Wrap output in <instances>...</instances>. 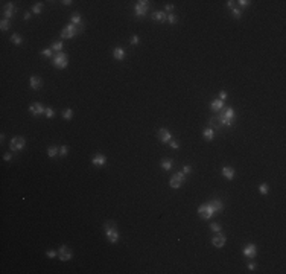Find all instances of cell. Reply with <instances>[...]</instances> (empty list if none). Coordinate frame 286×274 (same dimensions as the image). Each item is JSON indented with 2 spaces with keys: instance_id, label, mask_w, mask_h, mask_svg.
<instances>
[{
  "instance_id": "cell-40",
  "label": "cell",
  "mask_w": 286,
  "mask_h": 274,
  "mask_svg": "<svg viewBox=\"0 0 286 274\" xmlns=\"http://www.w3.org/2000/svg\"><path fill=\"white\" fill-rule=\"evenodd\" d=\"M169 145H171V148H172V149H178V148H180V143H178L177 140H171V142H169Z\"/></svg>"
},
{
  "instance_id": "cell-3",
  "label": "cell",
  "mask_w": 286,
  "mask_h": 274,
  "mask_svg": "<svg viewBox=\"0 0 286 274\" xmlns=\"http://www.w3.org/2000/svg\"><path fill=\"white\" fill-rule=\"evenodd\" d=\"M215 213H216V210H215L212 201H210V203H206V204H201V206L198 207V215H199L201 218H204V219H212V216H213Z\"/></svg>"
},
{
  "instance_id": "cell-25",
  "label": "cell",
  "mask_w": 286,
  "mask_h": 274,
  "mask_svg": "<svg viewBox=\"0 0 286 274\" xmlns=\"http://www.w3.org/2000/svg\"><path fill=\"white\" fill-rule=\"evenodd\" d=\"M11 41H12L14 44L20 46V44L23 43V38H22V35H20V34H17V32H15V34H12V35H11Z\"/></svg>"
},
{
  "instance_id": "cell-18",
  "label": "cell",
  "mask_w": 286,
  "mask_h": 274,
  "mask_svg": "<svg viewBox=\"0 0 286 274\" xmlns=\"http://www.w3.org/2000/svg\"><path fill=\"white\" fill-rule=\"evenodd\" d=\"M152 19L157 20V22H160V23H165V22L168 20V15H166V12H163V11H155V12L152 14Z\"/></svg>"
},
{
  "instance_id": "cell-2",
  "label": "cell",
  "mask_w": 286,
  "mask_h": 274,
  "mask_svg": "<svg viewBox=\"0 0 286 274\" xmlns=\"http://www.w3.org/2000/svg\"><path fill=\"white\" fill-rule=\"evenodd\" d=\"M219 120L222 122L224 126H231L233 125V119H234V110L231 107H227V108H222L221 110V114L218 116Z\"/></svg>"
},
{
  "instance_id": "cell-16",
  "label": "cell",
  "mask_w": 286,
  "mask_h": 274,
  "mask_svg": "<svg viewBox=\"0 0 286 274\" xmlns=\"http://www.w3.org/2000/svg\"><path fill=\"white\" fill-rule=\"evenodd\" d=\"M29 84H31V88H34V90H38V88H41V85H43V81H41V78H38V76H31V79H29Z\"/></svg>"
},
{
  "instance_id": "cell-30",
  "label": "cell",
  "mask_w": 286,
  "mask_h": 274,
  "mask_svg": "<svg viewBox=\"0 0 286 274\" xmlns=\"http://www.w3.org/2000/svg\"><path fill=\"white\" fill-rule=\"evenodd\" d=\"M63 117L67 119V120H70V119L73 117V110H72V108H66V110L63 111Z\"/></svg>"
},
{
  "instance_id": "cell-26",
  "label": "cell",
  "mask_w": 286,
  "mask_h": 274,
  "mask_svg": "<svg viewBox=\"0 0 286 274\" xmlns=\"http://www.w3.org/2000/svg\"><path fill=\"white\" fill-rule=\"evenodd\" d=\"M58 154H60V148H58V146H50V148L47 149V156H49L50 159L56 157Z\"/></svg>"
},
{
  "instance_id": "cell-33",
  "label": "cell",
  "mask_w": 286,
  "mask_h": 274,
  "mask_svg": "<svg viewBox=\"0 0 286 274\" xmlns=\"http://www.w3.org/2000/svg\"><path fill=\"white\" fill-rule=\"evenodd\" d=\"M210 228H212L215 233H219V231H221V225L216 224V222H210Z\"/></svg>"
},
{
  "instance_id": "cell-36",
  "label": "cell",
  "mask_w": 286,
  "mask_h": 274,
  "mask_svg": "<svg viewBox=\"0 0 286 274\" xmlns=\"http://www.w3.org/2000/svg\"><path fill=\"white\" fill-rule=\"evenodd\" d=\"M41 55H44V57H52V55H53V50H52V49H43V50H41Z\"/></svg>"
},
{
  "instance_id": "cell-13",
  "label": "cell",
  "mask_w": 286,
  "mask_h": 274,
  "mask_svg": "<svg viewBox=\"0 0 286 274\" xmlns=\"http://www.w3.org/2000/svg\"><path fill=\"white\" fill-rule=\"evenodd\" d=\"M158 139H160V142H163V143H169V142L172 140V134H171V131H168L166 128H162V129L158 131Z\"/></svg>"
},
{
  "instance_id": "cell-15",
  "label": "cell",
  "mask_w": 286,
  "mask_h": 274,
  "mask_svg": "<svg viewBox=\"0 0 286 274\" xmlns=\"http://www.w3.org/2000/svg\"><path fill=\"white\" fill-rule=\"evenodd\" d=\"M91 163H93L94 166H104V165L107 163V157H105L104 154H96V156L93 157Z\"/></svg>"
},
{
  "instance_id": "cell-14",
  "label": "cell",
  "mask_w": 286,
  "mask_h": 274,
  "mask_svg": "<svg viewBox=\"0 0 286 274\" xmlns=\"http://www.w3.org/2000/svg\"><path fill=\"white\" fill-rule=\"evenodd\" d=\"M242 253H243V256H245V257H248V259H253V257H254V256L257 254L256 245H254V244H248V245H247V247L243 248V251H242Z\"/></svg>"
},
{
  "instance_id": "cell-35",
  "label": "cell",
  "mask_w": 286,
  "mask_h": 274,
  "mask_svg": "<svg viewBox=\"0 0 286 274\" xmlns=\"http://www.w3.org/2000/svg\"><path fill=\"white\" fill-rule=\"evenodd\" d=\"M46 256L50 257V259H53V257L58 256V251H55V250H49V251H46Z\"/></svg>"
},
{
  "instance_id": "cell-47",
  "label": "cell",
  "mask_w": 286,
  "mask_h": 274,
  "mask_svg": "<svg viewBox=\"0 0 286 274\" xmlns=\"http://www.w3.org/2000/svg\"><path fill=\"white\" fill-rule=\"evenodd\" d=\"M31 17H32V15H31V12H25V15H23V19H25V20H29Z\"/></svg>"
},
{
  "instance_id": "cell-45",
  "label": "cell",
  "mask_w": 286,
  "mask_h": 274,
  "mask_svg": "<svg viewBox=\"0 0 286 274\" xmlns=\"http://www.w3.org/2000/svg\"><path fill=\"white\" fill-rule=\"evenodd\" d=\"M172 11H174V5H171V3L166 5V12H172Z\"/></svg>"
},
{
  "instance_id": "cell-49",
  "label": "cell",
  "mask_w": 286,
  "mask_h": 274,
  "mask_svg": "<svg viewBox=\"0 0 286 274\" xmlns=\"http://www.w3.org/2000/svg\"><path fill=\"white\" fill-rule=\"evenodd\" d=\"M248 268H250V269H256V265L251 262V263H248Z\"/></svg>"
},
{
  "instance_id": "cell-48",
  "label": "cell",
  "mask_w": 286,
  "mask_h": 274,
  "mask_svg": "<svg viewBox=\"0 0 286 274\" xmlns=\"http://www.w3.org/2000/svg\"><path fill=\"white\" fill-rule=\"evenodd\" d=\"M63 5H66V6L72 5V0H64V2H63Z\"/></svg>"
},
{
  "instance_id": "cell-19",
  "label": "cell",
  "mask_w": 286,
  "mask_h": 274,
  "mask_svg": "<svg viewBox=\"0 0 286 274\" xmlns=\"http://www.w3.org/2000/svg\"><path fill=\"white\" fill-rule=\"evenodd\" d=\"M210 108L213 110V111H221L222 108H224V101H221V99H215V101H212V104H210Z\"/></svg>"
},
{
  "instance_id": "cell-5",
  "label": "cell",
  "mask_w": 286,
  "mask_h": 274,
  "mask_svg": "<svg viewBox=\"0 0 286 274\" xmlns=\"http://www.w3.org/2000/svg\"><path fill=\"white\" fill-rule=\"evenodd\" d=\"M52 64H53L56 69H66L67 64H69V57H67V53L60 52V53L53 55V63H52Z\"/></svg>"
},
{
  "instance_id": "cell-12",
  "label": "cell",
  "mask_w": 286,
  "mask_h": 274,
  "mask_svg": "<svg viewBox=\"0 0 286 274\" xmlns=\"http://www.w3.org/2000/svg\"><path fill=\"white\" fill-rule=\"evenodd\" d=\"M29 111H31L34 116H41V114L46 113V108L43 107V104L37 102V104H32V105L29 107Z\"/></svg>"
},
{
  "instance_id": "cell-29",
  "label": "cell",
  "mask_w": 286,
  "mask_h": 274,
  "mask_svg": "<svg viewBox=\"0 0 286 274\" xmlns=\"http://www.w3.org/2000/svg\"><path fill=\"white\" fill-rule=\"evenodd\" d=\"M43 6H44V5H43V3H41V2H38V3H35V5H34V6H32V12H34V14H37V15H38V14H40V12H41V11H43Z\"/></svg>"
},
{
  "instance_id": "cell-24",
  "label": "cell",
  "mask_w": 286,
  "mask_h": 274,
  "mask_svg": "<svg viewBox=\"0 0 286 274\" xmlns=\"http://www.w3.org/2000/svg\"><path fill=\"white\" fill-rule=\"evenodd\" d=\"M160 165H162V168H163L165 171H171V169H172V160H171V159H163Z\"/></svg>"
},
{
  "instance_id": "cell-9",
  "label": "cell",
  "mask_w": 286,
  "mask_h": 274,
  "mask_svg": "<svg viewBox=\"0 0 286 274\" xmlns=\"http://www.w3.org/2000/svg\"><path fill=\"white\" fill-rule=\"evenodd\" d=\"M58 257H60V260L66 262V260H70V259L73 257V253H72L66 245H63V247L60 248V251H58Z\"/></svg>"
},
{
  "instance_id": "cell-34",
  "label": "cell",
  "mask_w": 286,
  "mask_h": 274,
  "mask_svg": "<svg viewBox=\"0 0 286 274\" xmlns=\"http://www.w3.org/2000/svg\"><path fill=\"white\" fill-rule=\"evenodd\" d=\"M67 152H69V146L67 145H63L61 148H60V156H67Z\"/></svg>"
},
{
  "instance_id": "cell-44",
  "label": "cell",
  "mask_w": 286,
  "mask_h": 274,
  "mask_svg": "<svg viewBox=\"0 0 286 274\" xmlns=\"http://www.w3.org/2000/svg\"><path fill=\"white\" fill-rule=\"evenodd\" d=\"M190 171H192V166H184V168H183V174H184V175L189 174Z\"/></svg>"
},
{
  "instance_id": "cell-28",
  "label": "cell",
  "mask_w": 286,
  "mask_h": 274,
  "mask_svg": "<svg viewBox=\"0 0 286 274\" xmlns=\"http://www.w3.org/2000/svg\"><path fill=\"white\" fill-rule=\"evenodd\" d=\"M9 28H11V22H9L8 19H3L2 22H0V29H2L3 32H5V31H8Z\"/></svg>"
},
{
  "instance_id": "cell-37",
  "label": "cell",
  "mask_w": 286,
  "mask_h": 274,
  "mask_svg": "<svg viewBox=\"0 0 286 274\" xmlns=\"http://www.w3.org/2000/svg\"><path fill=\"white\" fill-rule=\"evenodd\" d=\"M168 22H169L171 25H175V23H177V17H175L174 14H169V15H168Z\"/></svg>"
},
{
  "instance_id": "cell-10",
  "label": "cell",
  "mask_w": 286,
  "mask_h": 274,
  "mask_svg": "<svg viewBox=\"0 0 286 274\" xmlns=\"http://www.w3.org/2000/svg\"><path fill=\"white\" fill-rule=\"evenodd\" d=\"M225 242H227V238L219 231V233H216V236L212 239V244L216 247V248H222L224 245H225Z\"/></svg>"
},
{
  "instance_id": "cell-20",
  "label": "cell",
  "mask_w": 286,
  "mask_h": 274,
  "mask_svg": "<svg viewBox=\"0 0 286 274\" xmlns=\"http://www.w3.org/2000/svg\"><path fill=\"white\" fill-rule=\"evenodd\" d=\"M222 126H224V125H222V122L219 120V117H212V119H210V128H212V129L219 131Z\"/></svg>"
},
{
  "instance_id": "cell-27",
  "label": "cell",
  "mask_w": 286,
  "mask_h": 274,
  "mask_svg": "<svg viewBox=\"0 0 286 274\" xmlns=\"http://www.w3.org/2000/svg\"><path fill=\"white\" fill-rule=\"evenodd\" d=\"M63 47H64V46H63V43H61V41H55V43L50 46V49H52L53 52H56V53L63 52Z\"/></svg>"
},
{
  "instance_id": "cell-1",
  "label": "cell",
  "mask_w": 286,
  "mask_h": 274,
  "mask_svg": "<svg viewBox=\"0 0 286 274\" xmlns=\"http://www.w3.org/2000/svg\"><path fill=\"white\" fill-rule=\"evenodd\" d=\"M104 228H105V235H107V239L110 241V244H116L119 241V236H120L116 224L111 222V221H107L104 224Z\"/></svg>"
},
{
  "instance_id": "cell-38",
  "label": "cell",
  "mask_w": 286,
  "mask_h": 274,
  "mask_svg": "<svg viewBox=\"0 0 286 274\" xmlns=\"http://www.w3.org/2000/svg\"><path fill=\"white\" fill-rule=\"evenodd\" d=\"M47 117H53V114H55V111H53V108H50V107H47L46 108V113H44Z\"/></svg>"
},
{
  "instance_id": "cell-41",
  "label": "cell",
  "mask_w": 286,
  "mask_h": 274,
  "mask_svg": "<svg viewBox=\"0 0 286 274\" xmlns=\"http://www.w3.org/2000/svg\"><path fill=\"white\" fill-rule=\"evenodd\" d=\"M131 44H138V35H132L131 37Z\"/></svg>"
},
{
  "instance_id": "cell-11",
  "label": "cell",
  "mask_w": 286,
  "mask_h": 274,
  "mask_svg": "<svg viewBox=\"0 0 286 274\" xmlns=\"http://www.w3.org/2000/svg\"><path fill=\"white\" fill-rule=\"evenodd\" d=\"M15 11H17V9H15V6H14L12 3H6V5L3 6V9H2V14H3V17H5V19H8V20H9V19H11V17L15 14Z\"/></svg>"
},
{
  "instance_id": "cell-43",
  "label": "cell",
  "mask_w": 286,
  "mask_h": 274,
  "mask_svg": "<svg viewBox=\"0 0 286 274\" xmlns=\"http://www.w3.org/2000/svg\"><path fill=\"white\" fill-rule=\"evenodd\" d=\"M3 159H5L6 162H11V160H12V154H11V152H6V154L3 156Z\"/></svg>"
},
{
  "instance_id": "cell-32",
  "label": "cell",
  "mask_w": 286,
  "mask_h": 274,
  "mask_svg": "<svg viewBox=\"0 0 286 274\" xmlns=\"http://www.w3.org/2000/svg\"><path fill=\"white\" fill-rule=\"evenodd\" d=\"M259 190H260L262 195H266V194H268V184H266V183L260 184V186H259Z\"/></svg>"
},
{
  "instance_id": "cell-7",
  "label": "cell",
  "mask_w": 286,
  "mask_h": 274,
  "mask_svg": "<svg viewBox=\"0 0 286 274\" xmlns=\"http://www.w3.org/2000/svg\"><path fill=\"white\" fill-rule=\"evenodd\" d=\"M183 183H184V174L183 172H177L175 175H172V178L169 181V186L172 189H180L183 186Z\"/></svg>"
},
{
  "instance_id": "cell-22",
  "label": "cell",
  "mask_w": 286,
  "mask_h": 274,
  "mask_svg": "<svg viewBox=\"0 0 286 274\" xmlns=\"http://www.w3.org/2000/svg\"><path fill=\"white\" fill-rule=\"evenodd\" d=\"M113 57H114L116 60H119V61H122V60L125 58V50H123L122 47H116V49L113 50Z\"/></svg>"
},
{
  "instance_id": "cell-8",
  "label": "cell",
  "mask_w": 286,
  "mask_h": 274,
  "mask_svg": "<svg viewBox=\"0 0 286 274\" xmlns=\"http://www.w3.org/2000/svg\"><path fill=\"white\" fill-rule=\"evenodd\" d=\"M26 146V140H25V137H14V139L11 140V143H9V148L12 149V151H22L23 148Z\"/></svg>"
},
{
  "instance_id": "cell-39",
  "label": "cell",
  "mask_w": 286,
  "mask_h": 274,
  "mask_svg": "<svg viewBox=\"0 0 286 274\" xmlns=\"http://www.w3.org/2000/svg\"><path fill=\"white\" fill-rule=\"evenodd\" d=\"M237 3H239V8H243V6H248L251 2H250V0H239Z\"/></svg>"
},
{
  "instance_id": "cell-6",
  "label": "cell",
  "mask_w": 286,
  "mask_h": 274,
  "mask_svg": "<svg viewBox=\"0 0 286 274\" xmlns=\"http://www.w3.org/2000/svg\"><path fill=\"white\" fill-rule=\"evenodd\" d=\"M148 5H149L148 0H138V2L135 3V6H134L135 15H137V17H145V15H146V11H148Z\"/></svg>"
},
{
  "instance_id": "cell-21",
  "label": "cell",
  "mask_w": 286,
  "mask_h": 274,
  "mask_svg": "<svg viewBox=\"0 0 286 274\" xmlns=\"http://www.w3.org/2000/svg\"><path fill=\"white\" fill-rule=\"evenodd\" d=\"M222 175H224L227 180H233V178H234V169L225 166V168H222Z\"/></svg>"
},
{
  "instance_id": "cell-42",
  "label": "cell",
  "mask_w": 286,
  "mask_h": 274,
  "mask_svg": "<svg viewBox=\"0 0 286 274\" xmlns=\"http://www.w3.org/2000/svg\"><path fill=\"white\" fill-rule=\"evenodd\" d=\"M227 96H228V94H227V91H224V90L219 93V99H221V101H225V99H227Z\"/></svg>"
},
{
  "instance_id": "cell-23",
  "label": "cell",
  "mask_w": 286,
  "mask_h": 274,
  "mask_svg": "<svg viewBox=\"0 0 286 274\" xmlns=\"http://www.w3.org/2000/svg\"><path fill=\"white\" fill-rule=\"evenodd\" d=\"M203 135H204L206 140H212L213 137H215V131H213L212 128H206V129L203 131Z\"/></svg>"
},
{
  "instance_id": "cell-46",
  "label": "cell",
  "mask_w": 286,
  "mask_h": 274,
  "mask_svg": "<svg viewBox=\"0 0 286 274\" xmlns=\"http://www.w3.org/2000/svg\"><path fill=\"white\" fill-rule=\"evenodd\" d=\"M227 6H228V8H234V2H233V0H228V2H227Z\"/></svg>"
},
{
  "instance_id": "cell-4",
  "label": "cell",
  "mask_w": 286,
  "mask_h": 274,
  "mask_svg": "<svg viewBox=\"0 0 286 274\" xmlns=\"http://www.w3.org/2000/svg\"><path fill=\"white\" fill-rule=\"evenodd\" d=\"M84 29H81V28H76V26H73L72 23L70 25H67L63 31H61V38H66V40H70V38H73V37H76L78 34H81Z\"/></svg>"
},
{
  "instance_id": "cell-17",
  "label": "cell",
  "mask_w": 286,
  "mask_h": 274,
  "mask_svg": "<svg viewBox=\"0 0 286 274\" xmlns=\"http://www.w3.org/2000/svg\"><path fill=\"white\" fill-rule=\"evenodd\" d=\"M70 23H72L73 26H76V28H81V29H84V25H82V19H81V15H79V14H73V15L70 17Z\"/></svg>"
},
{
  "instance_id": "cell-31",
  "label": "cell",
  "mask_w": 286,
  "mask_h": 274,
  "mask_svg": "<svg viewBox=\"0 0 286 274\" xmlns=\"http://www.w3.org/2000/svg\"><path fill=\"white\" fill-rule=\"evenodd\" d=\"M233 17L234 19H240L242 17V9L240 8H233Z\"/></svg>"
}]
</instances>
